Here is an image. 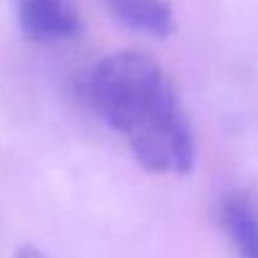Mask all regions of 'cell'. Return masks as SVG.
<instances>
[{
	"label": "cell",
	"mask_w": 258,
	"mask_h": 258,
	"mask_svg": "<svg viewBox=\"0 0 258 258\" xmlns=\"http://www.w3.org/2000/svg\"><path fill=\"white\" fill-rule=\"evenodd\" d=\"M13 258H50V256H45V253L38 251L35 246H20V248L13 253Z\"/></svg>",
	"instance_id": "obj_5"
},
{
	"label": "cell",
	"mask_w": 258,
	"mask_h": 258,
	"mask_svg": "<svg viewBox=\"0 0 258 258\" xmlns=\"http://www.w3.org/2000/svg\"><path fill=\"white\" fill-rule=\"evenodd\" d=\"M90 110L158 175H188L196 166V133L163 66L141 50L103 55L83 78Z\"/></svg>",
	"instance_id": "obj_1"
},
{
	"label": "cell",
	"mask_w": 258,
	"mask_h": 258,
	"mask_svg": "<svg viewBox=\"0 0 258 258\" xmlns=\"http://www.w3.org/2000/svg\"><path fill=\"white\" fill-rule=\"evenodd\" d=\"M218 221L238 258H258V196L253 190H231L221 198Z\"/></svg>",
	"instance_id": "obj_3"
},
{
	"label": "cell",
	"mask_w": 258,
	"mask_h": 258,
	"mask_svg": "<svg viewBox=\"0 0 258 258\" xmlns=\"http://www.w3.org/2000/svg\"><path fill=\"white\" fill-rule=\"evenodd\" d=\"M23 38L33 43H58L81 33V15L73 0H13Z\"/></svg>",
	"instance_id": "obj_2"
},
{
	"label": "cell",
	"mask_w": 258,
	"mask_h": 258,
	"mask_svg": "<svg viewBox=\"0 0 258 258\" xmlns=\"http://www.w3.org/2000/svg\"><path fill=\"white\" fill-rule=\"evenodd\" d=\"M123 25L151 38H168L175 15L168 0H100Z\"/></svg>",
	"instance_id": "obj_4"
}]
</instances>
